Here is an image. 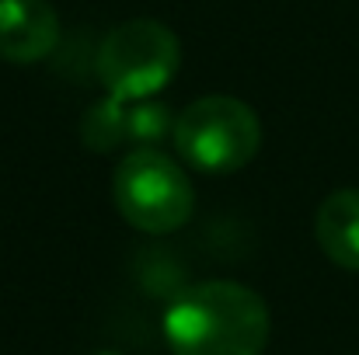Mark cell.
Instances as JSON below:
<instances>
[{
	"mask_svg": "<svg viewBox=\"0 0 359 355\" xmlns=\"http://www.w3.org/2000/svg\"><path fill=\"white\" fill-rule=\"evenodd\" d=\"M178 63V35L154 18L122 21L98 46V77L119 102L154 98L175 81Z\"/></svg>",
	"mask_w": 359,
	"mask_h": 355,
	"instance_id": "4",
	"label": "cell"
},
{
	"mask_svg": "<svg viewBox=\"0 0 359 355\" xmlns=\"http://www.w3.org/2000/svg\"><path fill=\"white\" fill-rule=\"evenodd\" d=\"M164 338L171 355H262L269 345V307L241 282H199L164 310Z\"/></svg>",
	"mask_w": 359,
	"mask_h": 355,
	"instance_id": "1",
	"label": "cell"
},
{
	"mask_svg": "<svg viewBox=\"0 0 359 355\" xmlns=\"http://www.w3.org/2000/svg\"><path fill=\"white\" fill-rule=\"evenodd\" d=\"M262 146V122L251 105L231 95H206L175 122V150L196 171L231 174L255 160Z\"/></svg>",
	"mask_w": 359,
	"mask_h": 355,
	"instance_id": "3",
	"label": "cell"
},
{
	"mask_svg": "<svg viewBox=\"0 0 359 355\" xmlns=\"http://www.w3.org/2000/svg\"><path fill=\"white\" fill-rule=\"evenodd\" d=\"M175 122H178V116L161 98L129 102V109H126V136H129L133 150H157L164 139H175Z\"/></svg>",
	"mask_w": 359,
	"mask_h": 355,
	"instance_id": "8",
	"label": "cell"
},
{
	"mask_svg": "<svg viewBox=\"0 0 359 355\" xmlns=\"http://www.w3.org/2000/svg\"><path fill=\"white\" fill-rule=\"evenodd\" d=\"M112 199L129 227L154 237L182 230L196 209L189 174L161 150H133L122 157L112 174Z\"/></svg>",
	"mask_w": 359,
	"mask_h": 355,
	"instance_id": "2",
	"label": "cell"
},
{
	"mask_svg": "<svg viewBox=\"0 0 359 355\" xmlns=\"http://www.w3.org/2000/svg\"><path fill=\"white\" fill-rule=\"evenodd\" d=\"M95 355H119V352H95Z\"/></svg>",
	"mask_w": 359,
	"mask_h": 355,
	"instance_id": "9",
	"label": "cell"
},
{
	"mask_svg": "<svg viewBox=\"0 0 359 355\" xmlns=\"http://www.w3.org/2000/svg\"><path fill=\"white\" fill-rule=\"evenodd\" d=\"M314 237L328 261L346 272H359V188H339L321 202Z\"/></svg>",
	"mask_w": 359,
	"mask_h": 355,
	"instance_id": "6",
	"label": "cell"
},
{
	"mask_svg": "<svg viewBox=\"0 0 359 355\" xmlns=\"http://www.w3.org/2000/svg\"><path fill=\"white\" fill-rule=\"evenodd\" d=\"M60 42V18L49 0H0V60L39 63Z\"/></svg>",
	"mask_w": 359,
	"mask_h": 355,
	"instance_id": "5",
	"label": "cell"
},
{
	"mask_svg": "<svg viewBox=\"0 0 359 355\" xmlns=\"http://www.w3.org/2000/svg\"><path fill=\"white\" fill-rule=\"evenodd\" d=\"M126 109H129V102H119L112 95L95 102L81 118L84 146L95 150V153H112V150H119L122 143H129V136H126Z\"/></svg>",
	"mask_w": 359,
	"mask_h": 355,
	"instance_id": "7",
	"label": "cell"
}]
</instances>
